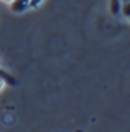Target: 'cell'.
Segmentation results:
<instances>
[{"label": "cell", "instance_id": "obj_1", "mask_svg": "<svg viewBox=\"0 0 130 132\" xmlns=\"http://www.w3.org/2000/svg\"><path fill=\"white\" fill-rule=\"evenodd\" d=\"M9 8L14 14H23L29 9V0H12L9 3Z\"/></svg>", "mask_w": 130, "mask_h": 132}, {"label": "cell", "instance_id": "obj_2", "mask_svg": "<svg viewBox=\"0 0 130 132\" xmlns=\"http://www.w3.org/2000/svg\"><path fill=\"white\" fill-rule=\"evenodd\" d=\"M0 80L5 84V85H11V87H15L18 82L17 79L14 78L12 75L9 73V71H6V70H3V68H0Z\"/></svg>", "mask_w": 130, "mask_h": 132}, {"label": "cell", "instance_id": "obj_3", "mask_svg": "<svg viewBox=\"0 0 130 132\" xmlns=\"http://www.w3.org/2000/svg\"><path fill=\"white\" fill-rule=\"evenodd\" d=\"M121 0H109V11L112 15H118L121 11Z\"/></svg>", "mask_w": 130, "mask_h": 132}, {"label": "cell", "instance_id": "obj_4", "mask_svg": "<svg viewBox=\"0 0 130 132\" xmlns=\"http://www.w3.org/2000/svg\"><path fill=\"white\" fill-rule=\"evenodd\" d=\"M119 14H123L124 17L130 18V0H127V2H123V3H121V11H119Z\"/></svg>", "mask_w": 130, "mask_h": 132}, {"label": "cell", "instance_id": "obj_5", "mask_svg": "<svg viewBox=\"0 0 130 132\" xmlns=\"http://www.w3.org/2000/svg\"><path fill=\"white\" fill-rule=\"evenodd\" d=\"M44 0H29V8H38Z\"/></svg>", "mask_w": 130, "mask_h": 132}, {"label": "cell", "instance_id": "obj_6", "mask_svg": "<svg viewBox=\"0 0 130 132\" xmlns=\"http://www.w3.org/2000/svg\"><path fill=\"white\" fill-rule=\"evenodd\" d=\"M2 2H3V3H6V5H9V3H11L12 0H2Z\"/></svg>", "mask_w": 130, "mask_h": 132}, {"label": "cell", "instance_id": "obj_7", "mask_svg": "<svg viewBox=\"0 0 130 132\" xmlns=\"http://www.w3.org/2000/svg\"><path fill=\"white\" fill-rule=\"evenodd\" d=\"M3 87H5V84H3V82H2V80H0V90H2V88H3Z\"/></svg>", "mask_w": 130, "mask_h": 132}, {"label": "cell", "instance_id": "obj_8", "mask_svg": "<svg viewBox=\"0 0 130 132\" xmlns=\"http://www.w3.org/2000/svg\"><path fill=\"white\" fill-rule=\"evenodd\" d=\"M76 132H83V131H82V129H79V131H76Z\"/></svg>", "mask_w": 130, "mask_h": 132}, {"label": "cell", "instance_id": "obj_9", "mask_svg": "<svg viewBox=\"0 0 130 132\" xmlns=\"http://www.w3.org/2000/svg\"><path fill=\"white\" fill-rule=\"evenodd\" d=\"M121 2H127V0H121Z\"/></svg>", "mask_w": 130, "mask_h": 132}]
</instances>
